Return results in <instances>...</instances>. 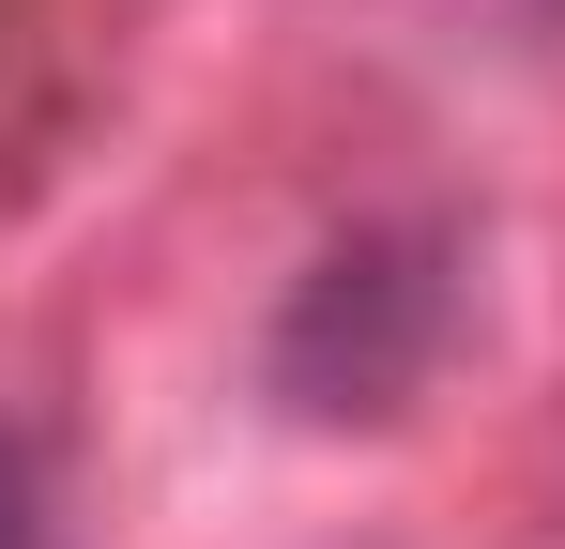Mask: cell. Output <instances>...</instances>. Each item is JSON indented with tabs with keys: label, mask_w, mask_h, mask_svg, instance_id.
Returning <instances> with one entry per match:
<instances>
[{
	"label": "cell",
	"mask_w": 565,
	"mask_h": 549,
	"mask_svg": "<svg viewBox=\"0 0 565 549\" xmlns=\"http://www.w3.org/2000/svg\"><path fill=\"white\" fill-rule=\"evenodd\" d=\"M459 352V229L428 214H367L290 274L276 336H260V397L290 428H397Z\"/></svg>",
	"instance_id": "1"
}]
</instances>
